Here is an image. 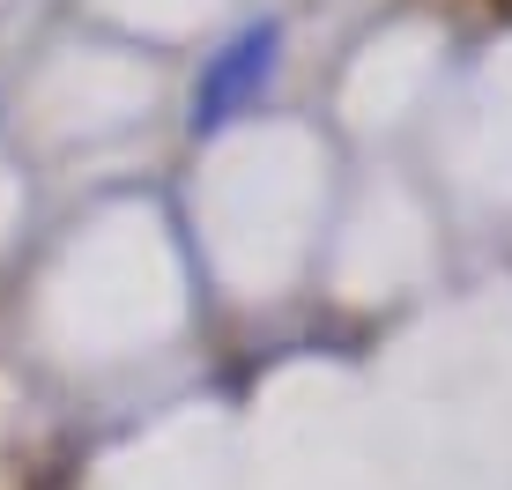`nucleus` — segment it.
Here are the masks:
<instances>
[{
  "label": "nucleus",
  "instance_id": "f257e3e1",
  "mask_svg": "<svg viewBox=\"0 0 512 490\" xmlns=\"http://www.w3.org/2000/svg\"><path fill=\"white\" fill-rule=\"evenodd\" d=\"M282 60V23H245L223 52H208L201 82H193V134H223L231 119L275 82Z\"/></svg>",
  "mask_w": 512,
  "mask_h": 490
}]
</instances>
